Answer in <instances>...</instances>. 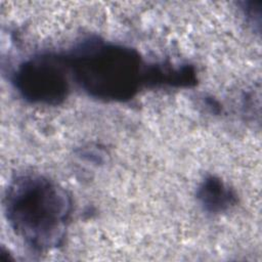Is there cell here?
Instances as JSON below:
<instances>
[{
    "label": "cell",
    "instance_id": "obj_1",
    "mask_svg": "<svg viewBox=\"0 0 262 262\" xmlns=\"http://www.w3.org/2000/svg\"><path fill=\"white\" fill-rule=\"evenodd\" d=\"M72 209V198L63 187L35 173L16 176L4 196L10 227L36 252L50 251L61 245Z\"/></svg>",
    "mask_w": 262,
    "mask_h": 262
},
{
    "label": "cell",
    "instance_id": "obj_2",
    "mask_svg": "<svg viewBox=\"0 0 262 262\" xmlns=\"http://www.w3.org/2000/svg\"><path fill=\"white\" fill-rule=\"evenodd\" d=\"M66 60L81 88L99 100H130L145 84L146 66L135 49L124 45L87 40Z\"/></svg>",
    "mask_w": 262,
    "mask_h": 262
},
{
    "label": "cell",
    "instance_id": "obj_3",
    "mask_svg": "<svg viewBox=\"0 0 262 262\" xmlns=\"http://www.w3.org/2000/svg\"><path fill=\"white\" fill-rule=\"evenodd\" d=\"M70 69L66 57L40 55L21 62L13 73V84L28 101L57 105L70 90Z\"/></svg>",
    "mask_w": 262,
    "mask_h": 262
},
{
    "label": "cell",
    "instance_id": "obj_4",
    "mask_svg": "<svg viewBox=\"0 0 262 262\" xmlns=\"http://www.w3.org/2000/svg\"><path fill=\"white\" fill-rule=\"evenodd\" d=\"M196 198L205 211L214 214L226 212L237 203L234 190L222 179L213 175L202 181L196 190Z\"/></svg>",
    "mask_w": 262,
    "mask_h": 262
},
{
    "label": "cell",
    "instance_id": "obj_5",
    "mask_svg": "<svg viewBox=\"0 0 262 262\" xmlns=\"http://www.w3.org/2000/svg\"><path fill=\"white\" fill-rule=\"evenodd\" d=\"M145 84L152 86L169 85L187 87L195 84V74L193 69L188 66L181 68L166 64L146 66Z\"/></svg>",
    "mask_w": 262,
    "mask_h": 262
},
{
    "label": "cell",
    "instance_id": "obj_6",
    "mask_svg": "<svg viewBox=\"0 0 262 262\" xmlns=\"http://www.w3.org/2000/svg\"><path fill=\"white\" fill-rule=\"evenodd\" d=\"M260 2L254 3V2H248L246 3V7L243 8L245 15L251 20L252 24H257L260 26Z\"/></svg>",
    "mask_w": 262,
    "mask_h": 262
}]
</instances>
